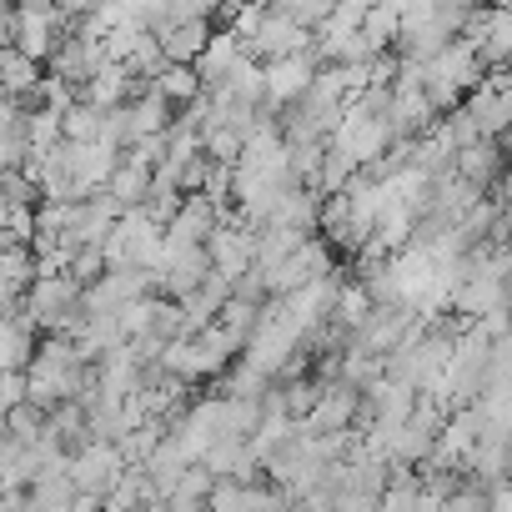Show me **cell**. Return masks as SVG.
Segmentation results:
<instances>
[{
	"instance_id": "obj_15",
	"label": "cell",
	"mask_w": 512,
	"mask_h": 512,
	"mask_svg": "<svg viewBox=\"0 0 512 512\" xmlns=\"http://www.w3.org/2000/svg\"><path fill=\"white\" fill-rule=\"evenodd\" d=\"M221 96H231V106H256L267 96V76H262V66H256L251 56H241L231 71H226V81L216 86Z\"/></svg>"
},
{
	"instance_id": "obj_1",
	"label": "cell",
	"mask_w": 512,
	"mask_h": 512,
	"mask_svg": "<svg viewBox=\"0 0 512 512\" xmlns=\"http://www.w3.org/2000/svg\"><path fill=\"white\" fill-rule=\"evenodd\" d=\"M91 387H96V377L81 362V352H76L71 337L41 342L36 362L26 367V402L41 407V412H56L66 402H81V392H91Z\"/></svg>"
},
{
	"instance_id": "obj_20",
	"label": "cell",
	"mask_w": 512,
	"mask_h": 512,
	"mask_svg": "<svg viewBox=\"0 0 512 512\" xmlns=\"http://www.w3.org/2000/svg\"><path fill=\"white\" fill-rule=\"evenodd\" d=\"M317 176H322V186H332V191H337V186H347V176H352V161H347L337 146H327V156H322V171H317Z\"/></svg>"
},
{
	"instance_id": "obj_5",
	"label": "cell",
	"mask_w": 512,
	"mask_h": 512,
	"mask_svg": "<svg viewBox=\"0 0 512 512\" xmlns=\"http://www.w3.org/2000/svg\"><path fill=\"white\" fill-rule=\"evenodd\" d=\"M146 287H151L146 272H106L101 282L86 287L81 307H86V317H121L126 307H136L146 297Z\"/></svg>"
},
{
	"instance_id": "obj_12",
	"label": "cell",
	"mask_w": 512,
	"mask_h": 512,
	"mask_svg": "<svg viewBox=\"0 0 512 512\" xmlns=\"http://www.w3.org/2000/svg\"><path fill=\"white\" fill-rule=\"evenodd\" d=\"M211 26L206 21H186V26H166L156 41H161V51H166V61L171 66H196L201 61V51L211 46Z\"/></svg>"
},
{
	"instance_id": "obj_8",
	"label": "cell",
	"mask_w": 512,
	"mask_h": 512,
	"mask_svg": "<svg viewBox=\"0 0 512 512\" xmlns=\"http://www.w3.org/2000/svg\"><path fill=\"white\" fill-rule=\"evenodd\" d=\"M216 226H221V206L211 196H186L176 221L166 226V241L171 246H206L216 236Z\"/></svg>"
},
{
	"instance_id": "obj_7",
	"label": "cell",
	"mask_w": 512,
	"mask_h": 512,
	"mask_svg": "<svg viewBox=\"0 0 512 512\" xmlns=\"http://www.w3.org/2000/svg\"><path fill=\"white\" fill-rule=\"evenodd\" d=\"M262 76H267V101L272 106H297L317 81V56L302 51V56H287V61H267Z\"/></svg>"
},
{
	"instance_id": "obj_13",
	"label": "cell",
	"mask_w": 512,
	"mask_h": 512,
	"mask_svg": "<svg viewBox=\"0 0 512 512\" xmlns=\"http://www.w3.org/2000/svg\"><path fill=\"white\" fill-rule=\"evenodd\" d=\"M352 417V387H332L312 402V412L302 417L307 437H342V422Z\"/></svg>"
},
{
	"instance_id": "obj_4",
	"label": "cell",
	"mask_w": 512,
	"mask_h": 512,
	"mask_svg": "<svg viewBox=\"0 0 512 512\" xmlns=\"http://www.w3.org/2000/svg\"><path fill=\"white\" fill-rule=\"evenodd\" d=\"M206 256H211V272H221L226 282H241V277L256 267V231L231 216V221H221L216 236L206 241Z\"/></svg>"
},
{
	"instance_id": "obj_6",
	"label": "cell",
	"mask_w": 512,
	"mask_h": 512,
	"mask_svg": "<svg viewBox=\"0 0 512 512\" xmlns=\"http://www.w3.org/2000/svg\"><path fill=\"white\" fill-rule=\"evenodd\" d=\"M322 277H332V256H327V246L322 241H302L287 262L267 277V292H282V297H292V292H302V287H312V282H322Z\"/></svg>"
},
{
	"instance_id": "obj_9",
	"label": "cell",
	"mask_w": 512,
	"mask_h": 512,
	"mask_svg": "<svg viewBox=\"0 0 512 512\" xmlns=\"http://www.w3.org/2000/svg\"><path fill=\"white\" fill-rule=\"evenodd\" d=\"M41 342H36V322L16 307L0 317V372H26L36 362Z\"/></svg>"
},
{
	"instance_id": "obj_16",
	"label": "cell",
	"mask_w": 512,
	"mask_h": 512,
	"mask_svg": "<svg viewBox=\"0 0 512 512\" xmlns=\"http://www.w3.org/2000/svg\"><path fill=\"white\" fill-rule=\"evenodd\" d=\"M256 322H262V317H256V307H251V302H241V297H231V302L216 312V327H221L236 347H246V342H251Z\"/></svg>"
},
{
	"instance_id": "obj_2",
	"label": "cell",
	"mask_w": 512,
	"mask_h": 512,
	"mask_svg": "<svg viewBox=\"0 0 512 512\" xmlns=\"http://www.w3.org/2000/svg\"><path fill=\"white\" fill-rule=\"evenodd\" d=\"M86 287L71 282V277H46V282H31V292L21 297V312L36 322V332H56V337H71L81 322H86V307H81Z\"/></svg>"
},
{
	"instance_id": "obj_14",
	"label": "cell",
	"mask_w": 512,
	"mask_h": 512,
	"mask_svg": "<svg viewBox=\"0 0 512 512\" xmlns=\"http://www.w3.org/2000/svg\"><path fill=\"white\" fill-rule=\"evenodd\" d=\"M236 61H241V46H236V36H231V31H216V36H211V46L201 51V61H196L191 71H196L201 91H216Z\"/></svg>"
},
{
	"instance_id": "obj_21",
	"label": "cell",
	"mask_w": 512,
	"mask_h": 512,
	"mask_svg": "<svg viewBox=\"0 0 512 512\" xmlns=\"http://www.w3.org/2000/svg\"><path fill=\"white\" fill-rule=\"evenodd\" d=\"M337 512H382L372 492H342L337 497Z\"/></svg>"
},
{
	"instance_id": "obj_18",
	"label": "cell",
	"mask_w": 512,
	"mask_h": 512,
	"mask_svg": "<svg viewBox=\"0 0 512 512\" xmlns=\"http://www.w3.org/2000/svg\"><path fill=\"white\" fill-rule=\"evenodd\" d=\"M91 277H96V282L106 277V246H86V251H76V262H71V282H81V287H86Z\"/></svg>"
},
{
	"instance_id": "obj_17",
	"label": "cell",
	"mask_w": 512,
	"mask_h": 512,
	"mask_svg": "<svg viewBox=\"0 0 512 512\" xmlns=\"http://www.w3.org/2000/svg\"><path fill=\"white\" fill-rule=\"evenodd\" d=\"M151 86H156L171 106H191V101L201 96V81H196V71H191V66H166Z\"/></svg>"
},
{
	"instance_id": "obj_19",
	"label": "cell",
	"mask_w": 512,
	"mask_h": 512,
	"mask_svg": "<svg viewBox=\"0 0 512 512\" xmlns=\"http://www.w3.org/2000/svg\"><path fill=\"white\" fill-rule=\"evenodd\" d=\"M26 407V372H0V422Z\"/></svg>"
},
{
	"instance_id": "obj_11",
	"label": "cell",
	"mask_w": 512,
	"mask_h": 512,
	"mask_svg": "<svg viewBox=\"0 0 512 512\" xmlns=\"http://www.w3.org/2000/svg\"><path fill=\"white\" fill-rule=\"evenodd\" d=\"M151 181H156V171H151L146 161L121 156V166H116V171H111V181H106V196H111L121 211H141V206H146V196H151Z\"/></svg>"
},
{
	"instance_id": "obj_3",
	"label": "cell",
	"mask_w": 512,
	"mask_h": 512,
	"mask_svg": "<svg viewBox=\"0 0 512 512\" xmlns=\"http://www.w3.org/2000/svg\"><path fill=\"white\" fill-rule=\"evenodd\" d=\"M121 477H126V457H121L116 442H86V447L71 452V482H76V492H91V497L106 502V492Z\"/></svg>"
},
{
	"instance_id": "obj_10",
	"label": "cell",
	"mask_w": 512,
	"mask_h": 512,
	"mask_svg": "<svg viewBox=\"0 0 512 512\" xmlns=\"http://www.w3.org/2000/svg\"><path fill=\"white\" fill-rule=\"evenodd\" d=\"M41 66L36 61H26L16 46H0V101H36V91H41Z\"/></svg>"
}]
</instances>
